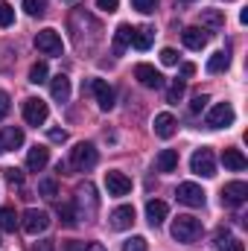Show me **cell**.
<instances>
[{
	"label": "cell",
	"mask_w": 248,
	"mask_h": 251,
	"mask_svg": "<svg viewBox=\"0 0 248 251\" xmlns=\"http://www.w3.org/2000/svg\"><path fill=\"white\" fill-rule=\"evenodd\" d=\"M170 231H173L175 243H196L201 237V222L196 216H178V219H173Z\"/></svg>",
	"instance_id": "obj_1"
},
{
	"label": "cell",
	"mask_w": 248,
	"mask_h": 251,
	"mask_svg": "<svg viewBox=\"0 0 248 251\" xmlns=\"http://www.w3.org/2000/svg\"><path fill=\"white\" fill-rule=\"evenodd\" d=\"M97 204H99V199H97V187L91 181L76 187V213H79V219H91L97 213Z\"/></svg>",
	"instance_id": "obj_2"
},
{
	"label": "cell",
	"mask_w": 248,
	"mask_h": 251,
	"mask_svg": "<svg viewBox=\"0 0 248 251\" xmlns=\"http://www.w3.org/2000/svg\"><path fill=\"white\" fill-rule=\"evenodd\" d=\"M97 161H99V152L94 149V143H76V146H73V152H70V167H73V170H79V173L94 170V167H97Z\"/></svg>",
	"instance_id": "obj_3"
},
{
	"label": "cell",
	"mask_w": 248,
	"mask_h": 251,
	"mask_svg": "<svg viewBox=\"0 0 248 251\" xmlns=\"http://www.w3.org/2000/svg\"><path fill=\"white\" fill-rule=\"evenodd\" d=\"M190 170H193L196 176L213 178V176H216V158H213V149H207V146L196 149L193 158H190Z\"/></svg>",
	"instance_id": "obj_4"
},
{
	"label": "cell",
	"mask_w": 248,
	"mask_h": 251,
	"mask_svg": "<svg viewBox=\"0 0 248 251\" xmlns=\"http://www.w3.org/2000/svg\"><path fill=\"white\" fill-rule=\"evenodd\" d=\"M35 47H38V53H44V56H62L64 53V41L56 29H41V32L35 35Z\"/></svg>",
	"instance_id": "obj_5"
},
{
	"label": "cell",
	"mask_w": 248,
	"mask_h": 251,
	"mask_svg": "<svg viewBox=\"0 0 248 251\" xmlns=\"http://www.w3.org/2000/svg\"><path fill=\"white\" fill-rule=\"evenodd\" d=\"M21 228H24L29 237H38V234H44V231L50 228V216H47L44 210H38V207H29V210L24 213V219H21Z\"/></svg>",
	"instance_id": "obj_6"
},
{
	"label": "cell",
	"mask_w": 248,
	"mask_h": 251,
	"mask_svg": "<svg viewBox=\"0 0 248 251\" xmlns=\"http://www.w3.org/2000/svg\"><path fill=\"white\" fill-rule=\"evenodd\" d=\"M237 120V111L231 102H216L210 111H207V126L210 128H228V126Z\"/></svg>",
	"instance_id": "obj_7"
},
{
	"label": "cell",
	"mask_w": 248,
	"mask_h": 251,
	"mask_svg": "<svg viewBox=\"0 0 248 251\" xmlns=\"http://www.w3.org/2000/svg\"><path fill=\"white\" fill-rule=\"evenodd\" d=\"M47 117H50V108H47L44 100H35V97H32V100L24 102V120L29 126H44Z\"/></svg>",
	"instance_id": "obj_8"
},
{
	"label": "cell",
	"mask_w": 248,
	"mask_h": 251,
	"mask_svg": "<svg viewBox=\"0 0 248 251\" xmlns=\"http://www.w3.org/2000/svg\"><path fill=\"white\" fill-rule=\"evenodd\" d=\"M175 196H178V201L187 204V207H201V204H204V190L198 187V184H193V181L178 184Z\"/></svg>",
	"instance_id": "obj_9"
},
{
	"label": "cell",
	"mask_w": 248,
	"mask_h": 251,
	"mask_svg": "<svg viewBox=\"0 0 248 251\" xmlns=\"http://www.w3.org/2000/svg\"><path fill=\"white\" fill-rule=\"evenodd\" d=\"M246 199H248V184L246 181H231V184L222 187V204H228V207H240Z\"/></svg>",
	"instance_id": "obj_10"
},
{
	"label": "cell",
	"mask_w": 248,
	"mask_h": 251,
	"mask_svg": "<svg viewBox=\"0 0 248 251\" xmlns=\"http://www.w3.org/2000/svg\"><path fill=\"white\" fill-rule=\"evenodd\" d=\"M88 88L94 91V97H97V102H99L102 111H111V108H114V91H111V85H108L105 79H94Z\"/></svg>",
	"instance_id": "obj_11"
},
{
	"label": "cell",
	"mask_w": 248,
	"mask_h": 251,
	"mask_svg": "<svg viewBox=\"0 0 248 251\" xmlns=\"http://www.w3.org/2000/svg\"><path fill=\"white\" fill-rule=\"evenodd\" d=\"M105 187H108V196H128L131 193V178L111 170V173H105Z\"/></svg>",
	"instance_id": "obj_12"
},
{
	"label": "cell",
	"mask_w": 248,
	"mask_h": 251,
	"mask_svg": "<svg viewBox=\"0 0 248 251\" xmlns=\"http://www.w3.org/2000/svg\"><path fill=\"white\" fill-rule=\"evenodd\" d=\"M18 146H24V131H21L18 126L0 128V155H3V152H12V149H18Z\"/></svg>",
	"instance_id": "obj_13"
},
{
	"label": "cell",
	"mask_w": 248,
	"mask_h": 251,
	"mask_svg": "<svg viewBox=\"0 0 248 251\" xmlns=\"http://www.w3.org/2000/svg\"><path fill=\"white\" fill-rule=\"evenodd\" d=\"M108 222H111L114 231H125V228H131V222H134V207H131V204H120V207H114L111 216H108Z\"/></svg>",
	"instance_id": "obj_14"
},
{
	"label": "cell",
	"mask_w": 248,
	"mask_h": 251,
	"mask_svg": "<svg viewBox=\"0 0 248 251\" xmlns=\"http://www.w3.org/2000/svg\"><path fill=\"white\" fill-rule=\"evenodd\" d=\"M134 76H137L140 85H146V88H155V91L164 88V76H161L152 64H137V67H134Z\"/></svg>",
	"instance_id": "obj_15"
},
{
	"label": "cell",
	"mask_w": 248,
	"mask_h": 251,
	"mask_svg": "<svg viewBox=\"0 0 248 251\" xmlns=\"http://www.w3.org/2000/svg\"><path fill=\"white\" fill-rule=\"evenodd\" d=\"M181 41H184V47H190V50H204L207 41H210V35L204 29H198V26H187L184 32H181Z\"/></svg>",
	"instance_id": "obj_16"
},
{
	"label": "cell",
	"mask_w": 248,
	"mask_h": 251,
	"mask_svg": "<svg viewBox=\"0 0 248 251\" xmlns=\"http://www.w3.org/2000/svg\"><path fill=\"white\" fill-rule=\"evenodd\" d=\"M47 164H50V149H47V146H32V149L26 152V167H29L32 173H41Z\"/></svg>",
	"instance_id": "obj_17"
},
{
	"label": "cell",
	"mask_w": 248,
	"mask_h": 251,
	"mask_svg": "<svg viewBox=\"0 0 248 251\" xmlns=\"http://www.w3.org/2000/svg\"><path fill=\"white\" fill-rule=\"evenodd\" d=\"M167 213H170V207H167V201H161V199H152V201L146 204V219H149L152 228H161L164 219H167Z\"/></svg>",
	"instance_id": "obj_18"
},
{
	"label": "cell",
	"mask_w": 248,
	"mask_h": 251,
	"mask_svg": "<svg viewBox=\"0 0 248 251\" xmlns=\"http://www.w3.org/2000/svg\"><path fill=\"white\" fill-rule=\"evenodd\" d=\"M50 94H53L56 102H67V100H70V79H67L64 73L53 76V82H50Z\"/></svg>",
	"instance_id": "obj_19"
},
{
	"label": "cell",
	"mask_w": 248,
	"mask_h": 251,
	"mask_svg": "<svg viewBox=\"0 0 248 251\" xmlns=\"http://www.w3.org/2000/svg\"><path fill=\"white\" fill-rule=\"evenodd\" d=\"M155 134H158V137H164V140L175 134V117H173L170 111H161V114L155 117Z\"/></svg>",
	"instance_id": "obj_20"
},
{
	"label": "cell",
	"mask_w": 248,
	"mask_h": 251,
	"mask_svg": "<svg viewBox=\"0 0 248 251\" xmlns=\"http://www.w3.org/2000/svg\"><path fill=\"white\" fill-rule=\"evenodd\" d=\"M222 164H225L228 170H234V173H243L248 167L246 155H243L240 149H225V152H222Z\"/></svg>",
	"instance_id": "obj_21"
},
{
	"label": "cell",
	"mask_w": 248,
	"mask_h": 251,
	"mask_svg": "<svg viewBox=\"0 0 248 251\" xmlns=\"http://www.w3.org/2000/svg\"><path fill=\"white\" fill-rule=\"evenodd\" d=\"M152 38H155V32H152L149 26L131 29V47H134V50H149V47H152Z\"/></svg>",
	"instance_id": "obj_22"
},
{
	"label": "cell",
	"mask_w": 248,
	"mask_h": 251,
	"mask_svg": "<svg viewBox=\"0 0 248 251\" xmlns=\"http://www.w3.org/2000/svg\"><path fill=\"white\" fill-rule=\"evenodd\" d=\"M155 167H158V173H173L178 167V152L175 149H161V155L155 158Z\"/></svg>",
	"instance_id": "obj_23"
},
{
	"label": "cell",
	"mask_w": 248,
	"mask_h": 251,
	"mask_svg": "<svg viewBox=\"0 0 248 251\" xmlns=\"http://www.w3.org/2000/svg\"><path fill=\"white\" fill-rule=\"evenodd\" d=\"M228 67H231V56L225 50H219V53H213L207 59V73H225Z\"/></svg>",
	"instance_id": "obj_24"
},
{
	"label": "cell",
	"mask_w": 248,
	"mask_h": 251,
	"mask_svg": "<svg viewBox=\"0 0 248 251\" xmlns=\"http://www.w3.org/2000/svg\"><path fill=\"white\" fill-rule=\"evenodd\" d=\"M131 29H134V26H128V24H120V26H117V32H114V53H117V56L131 44Z\"/></svg>",
	"instance_id": "obj_25"
},
{
	"label": "cell",
	"mask_w": 248,
	"mask_h": 251,
	"mask_svg": "<svg viewBox=\"0 0 248 251\" xmlns=\"http://www.w3.org/2000/svg\"><path fill=\"white\" fill-rule=\"evenodd\" d=\"M18 228V216L12 207H0V231H15Z\"/></svg>",
	"instance_id": "obj_26"
},
{
	"label": "cell",
	"mask_w": 248,
	"mask_h": 251,
	"mask_svg": "<svg viewBox=\"0 0 248 251\" xmlns=\"http://www.w3.org/2000/svg\"><path fill=\"white\" fill-rule=\"evenodd\" d=\"M47 62H35L32 67H29V82L32 85H41V82H47Z\"/></svg>",
	"instance_id": "obj_27"
},
{
	"label": "cell",
	"mask_w": 248,
	"mask_h": 251,
	"mask_svg": "<svg viewBox=\"0 0 248 251\" xmlns=\"http://www.w3.org/2000/svg\"><path fill=\"white\" fill-rule=\"evenodd\" d=\"M24 9H26V15H44L47 12V0H24Z\"/></svg>",
	"instance_id": "obj_28"
},
{
	"label": "cell",
	"mask_w": 248,
	"mask_h": 251,
	"mask_svg": "<svg viewBox=\"0 0 248 251\" xmlns=\"http://www.w3.org/2000/svg\"><path fill=\"white\" fill-rule=\"evenodd\" d=\"M38 190H41L44 199H56V196H59V184H56L53 178H44V181L38 184Z\"/></svg>",
	"instance_id": "obj_29"
},
{
	"label": "cell",
	"mask_w": 248,
	"mask_h": 251,
	"mask_svg": "<svg viewBox=\"0 0 248 251\" xmlns=\"http://www.w3.org/2000/svg\"><path fill=\"white\" fill-rule=\"evenodd\" d=\"M15 24V9L9 3H0V26H12Z\"/></svg>",
	"instance_id": "obj_30"
},
{
	"label": "cell",
	"mask_w": 248,
	"mask_h": 251,
	"mask_svg": "<svg viewBox=\"0 0 248 251\" xmlns=\"http://www.w3.org/2000/svg\"><path fill=\"white\" fill-rule=\"evenodd\" d=\"M131 3H134V9L143 12V15H152V12L158 9V0H131Z\"/></svg>",
	"instance_id": "obj_31"
},
{
	"label": "cell",
	"mask_w": 248,
	"mask_h": 251,
	"mask_svg": "<svg viewBox=\"0 0 248 251\" xmlns=\"http://www.w3.org/2000/svg\"><path fill=\"white\" fill-rule=\"evenodd\" d=\"M123 251H146V240L143 237H131V240H125Z\"/></svg>",
	"instance_id": "obj_32"
},
{
	"label": "cell",
	"mask_w": 248,
	"mask_h": 251,
	"mask_svg": "<svg viewBox=\"0 0 248 251\" xmlns=\"http://www.w3.org/2000/svg\"><path fill=\"white\" fill-rule=\"evenodd\" d=\"M3 173H6V181H9V184H24V173H21V170L9 167V170H3Z\"/></svg>",
	"instance_id": "obj_33"
},
{
	"label": "cell",
	"mask_w": 248,
	"mask_h": 251,
	"mask_svg": "<svg viewBox=\"0 0 248 251\" xmlns=\"http://www.w3.org/2000/svg\"><path fill=\"white\" fill-rule=\"evenodd\" d=\"M219 251H246V246L240 243V240H222V246H219Z\"/></svg>",
	"instance_id": "obj_34"
},
{
	"label": "cell",
	"mask_w": 248,
	"mask_h": 251,
	"mask_svg": "<svg viewBox=\"0 0 248 251\" xmlns=\"http://www.w3.org/2000/svg\"><path fill=\"white\" fill-rule=\"evenodd\" d=\"M161 62L164 64H178V53H175L173 47H164V50H161Z\"/></svg>",
	"instance_id": "obj_35"
},
{
	"label": "cell",
	"mask_w": 248,
	"mask_h": 251,
	"mask_svg": "<svg viewBox=\"0 0 248 251\" xmlns=\"http://www.w3.org/2000/svg\"><path fill=\"white\" fill-rule=\"evenodd\" d=\"M181 94H184V82H181V79H175V82H173V88H170V102L181 100Z\"/></svg>",
	"instance_id": "obj_36"
},
{
	"label": "cell",
	"mask_w": 248,
	"mask_h": 251,
	"mask_svg": "<svg viewBox=\"0 0 248 251\" xmlns=\"http://www.w3.org/2000/svg\"><path fill=\"white\" fill-rule=\"evenodd\" d=\"M207 102H210V100H207L204 94H198V97H193V102H190V111H193V114H198V111H201Z\"/></svg>",
	"instance_id": "obj_37"
},
{
	"label": "cell",
	"mask_w": 248,
	"mask_h": 251,
	"mask_svg": "<svg viewBox=\"0 0 248 251\" xmlns=\"http://www.w3.org/2000/svg\"><path fill=\"white\" fill-rule=\"evenodd\" d=\"M117 6H120V0H97V9H102V12H117Z\"/></svg>",
	"instance_id": "obj_38"
},
{
	"label": "cell",
	"mask_w": 248,
	"mask_h": 251,
	"mask_svg": "<svg viewBox=\"0 0 248 251\" xmlns=\"http://www.w3.org/2000/svg\"><path fill=\"white\" fill-rule=\"evenodd\" d=\"M47 137H50L53 143H64V140H67V131H64V128H50Z\"/></svg>",
	"instance_id": "obj_39"
},
{
	"label": "cell",
	"mask_w": 248,
	"mask_h": 251,
	"mask_svg": "<svg viewBox=\"0 0 248 251\" xmlns=\"http://www.w3.org/2000/svg\"><path fill=\"white\" fill-rule=\"evenodd\" d=\"M204 24H210V26H222V15H219V12H204Z\"/></svg>",
	"instance_id": "obj_40"
},
{
	"label": "cell",
	"mask_w": 248,
	"mask_h": 251,
	"mask_svg": "<svg viewBox=\"0 0 248 251\" xmlns=\"http://www.w3.org/2000/svg\"><path fill=\"white\" fill-rule=\"evenodd\" d=\"M9 114V94L6 91H0V120Z\"/></svg>",
	"instance_id": "obj_41"
},
{
	"label": "cell",
	"mask_w": 248,
	"mask_h": 251,
	"mask_svg": "<svg viewBox=\"0 0 248 251\" xmlns=\"http://www.w3.org/2000/svg\"><path fill=\"white\" fill-rule=\"evenodd\" d=\"M64 251H88V246L79 240H70V243H64Z\"/></svg>",
	"instance_id": "obj_42"
},
{
	"label": "cell",
	"mask_w": 248,
	"mask_h": 251,
	"mask_svg": "<svg viewBox=\"0 0 248 251\" xmlns=\"http://www.w3.org/2000/svg\"><path fill=\"white\" fill-rule=\"evenodd\" d=\"M181 73H184V76H193V73H196V67H193V64H184V67H181Z\"/></svg>",
	"instance_id": "obj_43"
},
{
	"label": "cell",
	"mask_w": 248,
	"mask_h": 251,
	"mask_svg": "<svg viewBox=\"0 0 248 251\" xmlns=\"http://www.w3.org/2000/svg\"><path fill=\"white\" fill-rule=\"evenodd\" d=\"M88 251H105V249H102V246H97V243H94V246H88Z\"/></svg>",
	"instance_id": "obj_44"
},
{
	"label": "cell",
	"mask_w": 248,
	"mask_h": 251,
	"mask_svg": "<svg viewBox=\"0 0 248 251\" xmlns=\"http://www.w3.org/2000/svg\"><path fill=\"white\" fill-rule=\"evenodd\" d=\"M184 3H193V0H184Z\"/></svg>",
	"instance_id": "obj_45"
}]
</instances>
